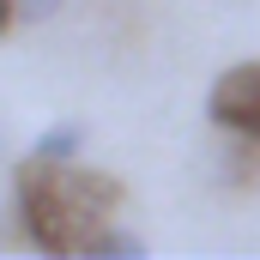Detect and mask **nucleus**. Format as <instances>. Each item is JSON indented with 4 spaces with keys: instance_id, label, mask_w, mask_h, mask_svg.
Returning <instances> with one entry per match:
<instances>
[{
    "instance_id": "nucleus-1",
    "label": "nucleus",
    "mask_w": 260,
    "mask_h": 260,
    "mask_svg": "<svg viewBox=\"0 0 260 260\" xmlns=\"http://www.w3.org/2000/svg\"><path fill=\"white\" fill-rule=\"evenodd\" d=\"M12 194H18L24 236H30L43 254H79V248H85V230H79V218L61 206V194H55V182H49V164H43V157H24V164H18Z\"/></svg>"
},
{
    "instance_id": "nucleus-2",
    "label": "nucleus",
    "mask_w": 260,
    "mask_h": 260,
    "mask_svg": "<svg viewBox=\"0 0 260 260\" xmlns=\"http://www.w3.org/2000/svg\"><path fill=\"white\" fill-rule=\"evenodd\" d=\"M206 115H212V127L260 145V61L224 67L212 79V91H206Z\"/></svg>"
},
{
    "instance_id": "nucleus-3",
    "label": "nucleus",
    "mask_w": 260,
    "mask_h": 260,
    "mask_svg": "<svg viewBox=\"0 0 260 260\" xmlns=\"http://www.w3.org/2000/svg\"><path fill=\"white\" fill-rule=\"evenodd\" d=\"M85 121H55V127L37 133V145H30V157H43V164H73L79 151H85Z\"/></svg>"
},
{
    "instance_id": "nucleus-4",
    "label": "nucleus",
    "mask_w": 260,
    "mask_h": 260,
    "mask_svg": "<svg viewBox=\"0 0 260 260\" xmlns=\"http://www.w3.org/2000/svg\"><path fill=\"white\" fill-rule=\"evenodd\" d=\"M79 254L91 260H145V236H133V230H109V224H97L91 236H85V248Z\"/></svg>"
},
{
    "instance_id": "nucleus-5",
    "label": "nucleus",
    "mask_w": 260,
    "mask_h": 260,
    "mask_svg": "<svg viewBox=\"0 0 260 260\" xmlns=\"http://www.w3.org/2000/svg\"><path fill=\"white\" fill-rule=\"evenodd\" d=\"M224 182H254V139H242V145H230L224 151V170H218Z\"/></svg>"
},
{
    "instance_id": "nucleus-6",
    "label": "nucleus",
    "mask_w": 260,
    "mask_h": 260,
    "mask_svg": "<svg viewBox=\"0 0 260 260\" xmlns=\"http://www.w3.org/2000/svg\"><path fill=\"white\" fill-rule=\"evenodd\" d=\"M61 6H67V0H18V18H24V24H49Z\"/></svg>"
},
{
    "instance_id": "nucleus-7",
    "label": "nucleus",
    "mask_w": 260,
    "mask_h": 260,
    "mask_svg": "<svg viewBox=\"0 0 260 260\" xmlns=\"http://www.w3.org/2000/svg\"><path fill=\"white\" fill-rule=\"evenodd\" d=\"M12 24H18V0H0V37H6Z\"/></svg>"
},
{
    "instance_id": "nucleus-8",
    "label": "nucleus",
    "mask_w": 260,
    "mask_h": 260,
    "mask_svg": "<svg viewBox=\"0 0 260 260\" xmlns=\"http://www.w3.org/2000/svg\"><path fill=\"white\" fill-rule=\"evenodd\" d=\"M236 6H242V0H236Z\"/></svg>"
}]
</instances>
